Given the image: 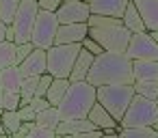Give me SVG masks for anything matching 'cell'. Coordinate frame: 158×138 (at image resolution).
Wrapping results in <instances>:
<instances>
[{"mask_svg": "<svg viewBox=\"0 0 158 138\" xmlns=\"http://www.w3.org/2000/svg\"><path fill=\"white\" fill-rule=\"evenodd\" d=\"M132 86L136 95H143L147 99H156L158 95V80H134Z\"/></svg>", "mask_w": 158, "mask_h": 138, "instance_id": "25", "label": "cell"}, {"mask_svg": "<svg viewBox=\"0 0 158 138\" xmlns=\"http://www.w3.org/2000/svg\"><path fill=\"white\" fill-rule=\"evenodd\" d=\"M20 84H22V71L18 65H9L5 69H0V89L20 91Z\"/></svg>", "mask_w": 158, "mask_h": 138, "instance_id": "19", "label": "cell"}, {"mask_svg": "<svg viewBox=\"0 0 158 138\" xmlns=\"http://www.w3.org/2000/svg\"><path fill=\"white\" fill-rule=\"evenodd\" d=\"M18 114H20L22 121H28V123H35V119H37V110H35L31 104H22V106L18 108Z\"/></svg>", "mask_w": 158, "mask_h": 138, "instance_id": "32", "label": "cell"}, {"mask_svg": "<svg viewBox=\"0 0 158 138\" xmlns=\"http://www.w3.org/2000/svg\"><path fill=\"white\" fill-rule=\"evenodd\" d=\"M59 121H61V114H59V108L56 106H48V108L39 110L37 112V119H35L37 125H44V127H50V129H54L59 125Z\"/></svg>", "mask_w": 158, "mask_h": 138, "instance_id": "23", "label": "cell"}, {"mask_svg": "<svg viewBox=\"0 0 158 138\" xmlns=\"http://www.w3.org/2000/svg\"><path fill=\"white\" fill-rule=\"evenodd\" d=\"M33 50H35V45H33L31 41H26V43H15V65H20Z\"/></svg>", "mask_w": 158, "mask_h": 138, "instance_id": "31", "label": "cell"}, {"mask_svg": "<svg viewBox=\"0 0 158 138\" xmlns=\"http://www.w3.org/2000/svg\"><path fill=\"white\" fill-rule=\"evenodd\" d=\"M54 136H56L54 129L44 127V125H37V123H33L31 129H28V138H54Z\"/></svg>", "mask_w": 158, "mask_h": 138, "instance_id": "30", "label": "cell"}, {"mask_svg": "<svg viewBox=\"0 0 158 138\" xmlns=\"http://www.w3.org/2000/svg\"><path fill=\"white\" fill-rule=\"evenodd\" d=\"M18 7H20V0H0V20L5 24H11Z\"/></svg>", "mask_w": 158, "mask_h": 138, "instance_id": "28", "label": "cell"}, {"mask_svg": "<svg viewBox=\"0 0 158 138\" xmlns=\"http://www.w3.org/2000/svg\"><path fill=\"white\" fill-rule=\"evenodd\" d=\"M5 33H7V24H5L2 20H0V41L5 39Z\"/></svg>", "mask_w": 158, "mask_h": 138, "instance_id": "36", "label": "cell"}, {"mask_svg": "<svg viewBox=\"0 0 158 138\" xmlns=\"http://www.w3.org/2000/svg\"><path fill=\"white\" fill-rule=\"evenodd\" d=\"M85 2H89V0H85Z\"/></svg>", "mask_w": 158, "mask_h": 138, "instance_id": "40", "label": "cell"}, {"mask_svg": "<svg viewBox=\"0 0 158 138\" xmlns=\"http://www.w3.org/2000/svg\"><path fill=\"white\" fill-rule=\"evenodd\" d=\"M143 24L145 30H158V0H132Z\"/></svg>", "mask_w": 158, "mask_h": 138, "instance_id": "15", "label": "cell"}, {"mask_svg": "<svg viewBox=\"0 0 158 138\" xmlns=\"http://www.w3.org/2000/svg\"><path fill=\"white\" fill-rule=\"evenodd\" d=\"M39 13V2L37 0H20V7L11 20V28H13V41L15 43H26L31 41V30L35 26Z\"/></svg>", "mask_w": 158, "mask_h": 138, "instance_id": "7", "label": "cell"}, {"mask_svg": "<svg viewBox=\"0 0 158 138\" xmlns=\"http://www.w3.org/2000/svg\"><path fill=\"white\" fill-rule=\"evenodd\" d=\"M67 86H69V80H67V78H52V82H50V86H48V91H46V99H48L52 106H59V101L63 99Z\"/></svg>", "mask_w": 158, "mask_h": 138, "instance_id": "21", "label": "cell"}, {"mask_svg": "<svg viewBox=\"0 0 158 138\" xmlns=\"http://www.w3.org/2000/svg\"><path fill=\"white\" fill-rule=\"evenodd\" d=\"M0 108H2V89H0Z\"/></svg>", "mask_w": 158, "mask_h": 138, "instance_id": "38", "label": "cell"}, {"mask_svg": "<svg viewBox=\"0 0 158 138\" xmlns=\"http://www.w3.org/2000/svg\"><path fill=\"white\" fill-rule=\"evenodd\" d=\"M123 138H158V129L152 125H134V127H119V134Z\"/></svg>", "mask_w": 158, "mask_h": 138, "instance_id": "22", "label": "cell"}, {"mask_svg": "<svg viewBox=\"0 0 158 138\" xmlns=\"http://www.w3.org/2000/svg\"><path fill=\"white\" fill-rule=\"evenodd\" d=\"M22 106L20 91H7L2 89V110H18Z\"/></svg>", "mask_w": 158, "mask_h": 138, "instance_id": "29", "label": "cell"}, {"mask_svg": "<svg viewBox=\"0 0 158 138\" xmlns=\"http://www.w3.org/2000/svg\"><path fill=\"white\" fill-rule=\"evenodd\" d=\"M156 123H158V106H156V101L134 93L126 114L119 121V127H134V125H152L154 127Z\"/></svg>", "mask_w": 158, "mask_h": 138, "instance_id": "6", "label": "cell"}, {"mask_svg": "<svg viewBox=\"0 0 158 138\" xmlns=\"http://www.w3.org/2000/svg\"><path fill=\"white\" fill-rule=\"evenodd\" d=\"M130 0H89L91 13L108 15V18H121Z\"/></svg>", "mask_w": 158, "mask_h": 138, "instance_id": "13", "label": "cell"}, {"mask_svg": "<svg viewBox=\"0 0 158 138\" xmlns=\"http://www.w3.org/2000/svg\"><path fill=\"white\" fill-rule=\"evenodd\" d=\"M37 82H39V76H24V78H22V84H20V97H22V104H28V101L35 97Z\"/></svg>", "mask_w": 158, "mask_h": 138, "instance_id": "27", "label": "cell"}, {"mask_svg": "<svg viewBox=\"0 0 158 138\" xmlns=\"http://www.w3.org/2000/svg\"><path fill=\"white\" fill-rule=\"evenodd\" d=\"M132 73L134 80H158V61L152 58L132 61Z\"/></svg>", "mask_w": 158, "mask_h": 138, "instance_id": "18", "label": "cell"}, {"mask_svg": "<svg viewBox=\"0 0 158 138\" xmlns=\"http://www.w3.org/2000/svg\"><path fill=\"white\" fill-rule=\"evenodd\" d=\"M93 104H95V86L89 80H76V82H69L56 108H59L61 121H69V119H85Z\"/></svg>", "mask_w": 158, "mask_h": 138, "instance_id": "3", "label": "cell"}, {"mask_svg": "<svg viewBox=\"0 0 158 138\" xmlns=\"http://www.w3.org/2000/svg\"><path fill=\"white\" fill-rule=\"evenodd\" d=\"M134 97L132 84H100L95 86V101H100L119 123Z\"/></svg>", "mask_w": 158, "mask_h": 138, "instance_id": "4", "label": "cell"}, {"mask_svg": "<svg viewBox=\"0 0 158 138\" xmlns=\"http://www.w3.org/2000/svg\"><path fill=\"white\" fill-rule=\"evenodd\" d=\"M93 58H95V54H91V52L85 50V48H80V52H78V56H76V61H74V67H72L67 80H69V82L87 80V73H89V69H91V65H93Z\"/></svg>", "mask_w": 158, "mask_h": 138, "instance_id": "16", "label": "cell"}, {"mask_svg": "<svg viewBox=\"0 0 158 138\" xmlns=\"http://www.w3.org/2000/svg\"><path fill=\"white\" fill-rule=\"evenodd\" d=\"M87 80L93 86L100 84H132V58L126 52H108L104 50L93 58V65L87 73Z\"/></svg>", "mask_w": 158, "mask_h": 138, "instance_id": "1", "label": "cell"}, {"mask_svg": "<svg viewBox=\"0 0 158 138\" xmlns=\"http://www.w3.org/2000/svg\"><path fill=\"white\" fill-rule=\"evenodd\" d=\"M56 30H59V18H56V13L48 11V9H39L35 26L31 30V43L35 48L48 50L50 45H54Z\"/></svg>", "mask_w": 158, "mask_h": 138, "instance_id": "8", "label": "cell"}, {"mask_svg": "<svg viewBox=\"0 0 158 138\" xmlns=\"http://www.w3.org/2000/svg\"><path fill=\"white\" fill-rule=\"evenodd\" d=\"M87 24H89V37L95 39L104 50H108V52H126L132 33L123 26L121 18H108V15L91 13Z\"/></svg>", "mask_w": 158, "mask_h": 138, "instance_id": "2", "label": "cell"}, {"mask_svg": "<svg viewBox=\"0 0 158 138\" xmlns=\"http://www.w3.org/2000/svg\"><path fill=\"white\" fill-rule=\"evenodd\" d=\"M54 13L59 18V24H69V22H87L91 15V9H89V2H85V0H63Z\"/></svg>", "mask_w": 158, "mask_h": 138, "instance_id": "10", "label": "cell"}, {"mask_svg": "<svg viewBox=\"0 0 158 138\" xmlns=\"http://www.w3.org/2000/svg\"><path fill=\"white\" fill-rule=\"evenodd\" d=\"M82 43H54L46 50V71L54 78H69Z\"/></svg>", "mask_w": 158, "mask_h": 138, "instance_id": "5", "label": "cell"}, {"mask_svg": "<svg viewBox=\"0 0 158 138\" xmlns=\"http://www.w3.org/2000/svg\"><path fill=\"white\" fill-rule=\"evenodd\" d=\"M87 119L98 127V129H110V127H119V123L113 119V114L100 104V101H95L93 106H91V110H89V114H87Z\"/></svg>", "mask_w": 158, "mask_h": 138, "instance_id": "17", "label": "cell"}, {"mask_svg": "<svg viewBox=\"0 0 158 138\" xmlns=\"http://www.w3.org/2000/svg\"><path fill=\"white\" fill-rule=\"evenodd\" d=\"M0 123H2L7 136H13V134L20 129V125H22L24 121L20 119L18 110H2V114H0Z\"/></svg>", "mask_w": 158, "mask_h": 138, "instance_id": "24", "label": "cell"}, {"mask_svg": "<svg viewBox=\"0 0 158 138\" xmlns=\"http://www.w3.org/2000/svg\"><path fill=\"white\" fill-rule=\"evenodd\" d=\"M82 48H85V50H89V52H91V54H95V56L104 52V48H102V45H100V43H98L95 39H91L89 35H87V37L82 39Z\"/></svg>", "mask_w": 158, "mask_h": 138, "instance_id": "33", "label": "cell"}, {"mask_svg": "<svg viewBox=\"0 0 158 138\" xmlns=\"http://www.w3.org/2000/svg\"><path fill=\"white\" fill-rule=\"evenodd\" d=\"M98 127L85 116V119H69V121H59V125L54 127L56 136H82L89 132H95Z\"/></svg>", "mask_w": 158, "mask_h": 138, "instance_id": "12", "label": "cell"}, {"mask_svg": "<svg viewBox=\"0 0 158 138\" xmlns=\"http://www.w3.org/2000/svg\"><path fill=\"white\" fill-rule=\"evenodd\" d=\"M126 54H128L132 61H139V58L158 61V39H154L147 30H143V33H132L130 43H128V48H126Z\"/></svg>", "mask_w": 158, "mask_h": 138, "instance_id": "9", "label": "cell"}, {"mask_svg": "<svg viewBox=\"0 0 158 138\" xmlns=\"http://www.w3.org/2000/svg\"><path fill=\"white\" fill-rule=\"evenodd\" d=\"M39 2V9H48V11H56L61 7L63 0H37Z\"/></svg>", "mask_w": 158, "mask_h": 138, "instance_id": "34", "label": "cell"}, {"mask_svg": "<svg viewBox=\"0 0 158 138\" xmlns=\"http://www.w3.org/2000/svg\"><path fill=\"white\" fill-rule=\"evenodd\" d=\"M2 136H7V132H5V127H2V123H0V138Z\"/></svg>", "mask_w": 158, "mask_h": 138, "instance_id": "37", "label": "cell"}, {"mask_svg": "<svg viewBox=\"0 0 158 138\" xmlns=\"http://www.w3.org/2000/svg\"><path fill=\"white\" fill-rule=\"evenodd\" d=\"M31 125L33 123H28V121H24L22 125H20V129L13 134V138H24V136H28V129H31Z\"/></svg>", "mask_w": 158, "mask_h": 138, "instance_id": "35", "label": "cell"}, {"mask_svg": "<svg viewBox=\"0 0 158 138\" xmlns=\"http://www.w3.org/2000/svg\"><path fill=\"white\" fill-rule=\"evenodd\" d=\"M154 101H156V106H158V95H156V99H154Z\"/></svg>", "mask_w": 158, "mask_h": 138, "instance_id": "39", "label": "cell"}, {"mask_svg": "<svg viewBox=\"0 0 158 138\" xmlns=\"http://www.w3.org/2000/svg\"><path fill=\"white\" fill-rule=\"evenodd\" d=\"M15 65V41L2 39L0 41V69Z\"/></svg>", "mask_w": 158, "mask_h": 138, "instance_id": "26", "label": "cell"}, {"mask_svg": "<svg viewBox=\"0 0 158 138\" xmlns=\"http://www.w3.org/2000/svg\"><path fill=\"white\" fill-rule=\"evenodd\" d=\"M121 22H123V26L130 33H143L145 30V24H143V20H141V15H139V11H136V7H134L132 0L128 2V7H126V11L121 15Z\"/></svg>", "mask_w": 158, "mask_h": 138, "instance_id": "20", "label": "cell"}, {"mask_svg": "<svg viewBox=\"0 0 158 138\" xmlns=\"http://www.w3.org/2000/svg\"><path fill=\"white\" fill-rule=\"evenodd\" d=\"M18 67H20V71H22V78H24V76H41V73L46 71V50L35 48Z\"/></svg>", "mask_w": 158, "mask_h": 138, "instance_id": "14", "label": "cell"}, {"mask_svg": "<svg viewBox=\"0 0 158 138\" xmlns=\"http://www.w3.org/2000/svg\"><path fill=\"white\" fill-rule=\"evenodd\" d=\"M87 35H89V24H87V22L59 24L54 43H82V39H85Z\"/></svg>", "mask_w": 158, "mask_h": 138, "instance_id": "11", "label": "cell"}]
</instances>
